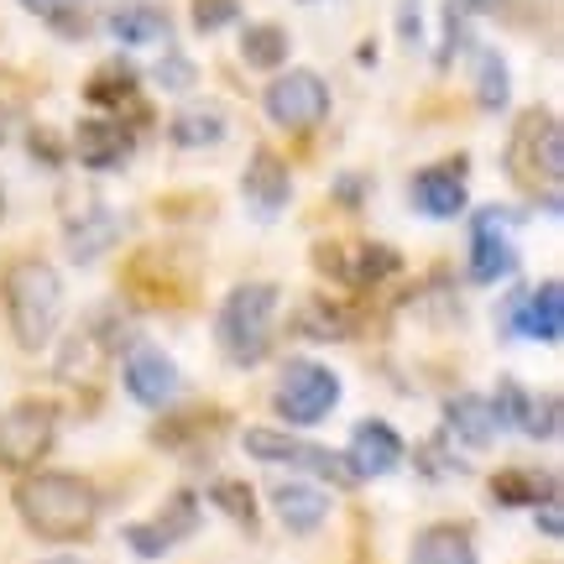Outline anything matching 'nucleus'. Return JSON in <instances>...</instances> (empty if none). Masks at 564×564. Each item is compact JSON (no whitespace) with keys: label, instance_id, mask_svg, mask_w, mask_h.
<instances>
[{"label":"nucleus","instance_id":"12","mask_svg":"<svg viewBox=\"0 0 564 564\" xmlns=\"http://www.w3.org/2000/svg\"><path fill=\"white\" fill-rule=\"evenodd\" d=\"M241 199L257 220H278L282 209L293 204V173H288V162L272 147L251 152V162H246V173H241Z\"/></svg>","mask_w":564,"mask_h":564},{"label":"nucleus","instance_id":"18","mask_svg":"<svg viewBox=\"0 0 564 564\" xmlns=\"http://www.w3.org/2000/svg\"><path fill=\"white\" fill-rule=\"evenodd\" d=\"M518 335L544 340V345L564 340V282L560 278H544L533 293L518 299Z\"/></svg>","mask_w":564,"mask_h":564},{"label":"nucleus","instance_id":"14","mask_svg":"<svg viewBox=\"0 0 564 564\" xmlns=\"http://www.w3.org/2000/svg\"><path fill=\"white\" fill-rule=\"evenodd\" d=\"M131 147H137V137L121 126V116H89V121H79V131H74V158H79L84 167H95V173L126 167Z\"/></svg>","mask_w":564,"mask_h":564},{"label":"nucleus","instance_id":"19","mask_svg":"<svg viewBox=\"0 0 564 564\" xmlns=\"http://www.w3.org/2000/svg\"><path fill=\"white\" fill-rule=\"evenodd\" d=\"M272 512L282 518L288 533L308 539V533H319L324 518H329V497H324L314 481H282V486H272Z\"/></svg>","mask_w":564,"mask_h":564},{"label":"nucleus","instance_id":"25","mask_svg":"<svg viewBox=\"0 0 564 564\" xmlns=\"http://www.w3.org/2000/svg\"><path fill=\"white\" fill-rule=\"evenodd\" d=\"M84 100L95 110H121V105L137 100V68L131 63H105L95 68V79L84 84Z\"/></svg>","mask_w":564,"mask_h":564},{"label":"nucleus","instance_id":"24","mask_svg":"<svg viewBox=\"0 0 564 564\" xmlns=\"http://www.w3.org/2000/svg\"><path fill=\"white\" fill-rule=\"evenodd\" d=\"M116 236H121V220H116L110 209H89L84 220L68 225V257H74V262H95L100 251L116 246Z\"/></svg>","mask_w":564,"mask_h":564},{"label":"nucleus","instance_id":"21","mask_svg":"<svg viewBox=\"0 0 564 564\" xmlns=\"http://www.w3.org/2000/svg\"><path fill=\"white\" fill-rule=\"evenodd\" d=\"M105 32L121 47H147V42H167V11L152 0H126L105 17Z\"/></svg>","mask_w":564,"mask_h":564},{"label":"nucleus","instance_id":"17","mask_svg":"<svg viewBox=\"0 0 564 564\" xmlns=\"http://www.w3.org/2000/svg\"><path fill=\"white\" fill-rule=\"evenodd\" d=\"M314 262L324 267V272H335L340 282H356V288H371V282H382L398 272V251H387V246H319L314 251Z\"/></svg>","mask_w":564,"mask_h":564},{"label":"nucleus","instance_id":"28","mask_svg":"<svg viewBox=\"0 0 564 564\" xmlns=\"http://www.w3.org/2000/svg\"><path fill=\"white\" fill-rule=\"evenodd\" d=\"M507 95H512L507 58L491 53V47H476V105H481V110H502Z\"/></svg>","mask_w":564,"mask_h":564},{"label":"nucleus","instance_id":"33","mask_svg":"<svg viewBox=\"0 0 564 564\" xmlns=\"http://www.w3.org/2000/svg\"><path fill=\"white\" fill-rule=\"evenodd\" d=\"M158 84L162 89H188V84H194V63L183 58V53H167V58L158 63Z\"/></svg>","mask_w":564,"mask_h":564},{"label":"nucleus","instance_id":"8","mask_svg":"<svg viewBox=\"0 0 564 564\" xmlns=\"http://www.w3.org/2000/svg\"><path fill=\"white\" fill-rule=\"evenodd\" d=\"M267 121L282 126V131H314V126L329 116V84L314 74V68H288L267 84Z\"/></svg>","mask_w":564,"mask_h":564},{"label":"nucleus","instance_id":"31","mask_svg":"<svg viewBox=\"0 0 564 564\" xmlns=\"http://www.w3.org/2000/svg\"><path fill=\"white\" fill-rule=\"evenodd\" d=\"M26 11H37L42 21H53L63 37H84V21H74V11H79L84 0H21Z\"/></svg>","mask_w":564,"mask_h":564},{"label":"nucleus","instance_id":"16","mask_svg":"<svg viewBox=\"0 0 564 564\" xmlns=\"http://www.w3.org/2000/svg\"><path fill=\"white\" fill-rule=\"evenodd\" d=\"M408 194H413V209H423L429 220H455L465 209V158L434 162V167L413 173Z\"/></svg>","mask_w":564,"mask_h":564},{"label":"nucleus","instance_id":"23","mask_svg":"<svg viewBox=\"0 0 564 564\" xmlns=\"http://www.w3.org/2000/svg\"><path fill=\"white\" fill-rule=\"evenodd\" d=\"M167 137H173V147H183V152L220 147V141H225V116L215 110V105H188V110H178V116H173Z\"/></svg>","mask_w":564,"mask_h":564},{"label":"nucleus","instance_id":"29","mask_svg":"<svg viewBox=\"0 0 564 564\" xmlns=\"http://www.w3.org/2000/svg\"><path fill=\"white\" fill-rule=\"evenodd\" d=\"M308 324H303V335H319V340H345L356 324H350V308H340V303H324V299H314L308 308Z\"/></svg>","mask_w":564,"mask_h":564},{"label":"nucleus","instance_id":"37","mask_svg":"<svg viewBox=\"0 0 564 564\" xmlns=\"http://www.w3.org/2000/svg\"><path fill=\"white\" fill-rule=\"evenodd\" d=\"M303 6H314V0H303Z\"/></svg>","mask_w":564,"mask_h":564},{"label":"nucleus","instance_id":"34","mask_svg":"<svg viewBox=\"0 0 564 564\" xmlns=\"http://www.w3.org/2000/svg\"><path fill=\"white\" fill-rule=\"evenodd\" d=\"M533 512H539V528H544V539H560V533H564V512H560V491H554V497H544V502L533 507Z\"/></svg>","mask_w":564,"mask_h":564},{"label":"nucleus","instance_id":"30","mask_svg":"<svg viewBox=\"0 0 564 564\" xmlns=\"http://www.w3.org/2000/svg\"><path fill=\"white\" fill-rule=\"evenodd\" d=\"M209 502L220 507L225 518H236L241 528H257V497H251V486H241V481H215V486H209Z\"/></svg>","mask_w":564,"mask_h":564},{"label":"nucleus","instance_id":"9","mask_svg":"<svg viewBox=\"0 0 564 564\" xmlns=\"http://www.w3.org/2000/svg\"><path fill=\"white\" fill-rule=\"evenodd\" d=\"M512 230H518V209H507V204H491L470 220V282H502L518 267Z\"/></svg>","mask_w":564,"mask_h":564},{"label":"nucleus","instance_id":"32","mask_svg":"<svg viewBox=\"0 0 564 564\" xmlns=\"http://www.w3.org/2000/svg\"><path fill=\"white\" fill-rule=\"evenodd\" d=\"M236 17H241V0H194V26H199L204 37L236 26Z\"/></svg>","mask_w":564,"mask_h":564},{"label":"nucleus","instance_id":"26","mask_svg":"<svg viewBox=\"0 0 564 564\" xmlns=\"http://www.w3.org/2000/svg\"><path fill=\"white\" fill-rule=\"evenodd\" d=\"M288 32H282L278 21H251L241 32V58L246 68H282L288 63Z\"/></svg>","mask_w":564,"mask_h":564},{"label":"nucleus","instance_id":"35","mask_svg":"<svg viewBox=\"0 0 564 564\" xmlns=\"http://www.w3.org/2000/svg\"><path fill=\"white\" fill-rule=\"evenodd\" d=\"M449 6H460V11H497V0H449Z\"/></svg>","mask_w":564,"mask_h":564},{"label":"nucleus","instance_id":"2","mask_svg":"<svg viewBox=\"0 0 564 564\" xmlns=\"http://www.w3.org/2000/svg\"><path fill=\"white\" fill-rule=\"evenodd\" d=\"M0 299H6V319H11V335H17L21 350L53 345L63 319V282L53 267L37 262V257L11 262L0 278Z\"/></svg>","mask_w":564,"mask_h":564},{"label":"nucleus","instance_id":"5","mask_svg":"<svg viewBox=\"0 0 564 564\" xmlns=\"http://www.w3.org/2000/svg\"><path fill=\"white\" fill-rule=\"evenodd\" d=\"M340 403V377L319 361H288L282 366L278 387H272V408H278L282 419L293 423V429H314L335 413Z\"/></svg>","mask_w":564,"mask_h":564},{"label":"nucleus","instance_id":"13","mask_svg":"<svg viewBox=\"0 0 564 564\" xmlns=\"http://www.w3.org/2000/svg\"><path fill=\"white\" fill-rule=\"evenodd\" d=\"M491 413H497V429H523L528 440H554L560 434V398H533L528 387L502 382L497 398H491Z\"/></svg>","mask_w":564,"mask_h":564},{"label":"nucleus","instance_id":"20","mask_svg":"<svg viewBox=\"0 0 564 564\" xmlns=\"http://www.w3.org/2000/svg\"><path fill=\"white\" fill-rule=\"evenodd\" d=\"M408 564H476V539L465 523H429L408 549Z\"/></svg>","mask_w":564,"mask_h":564},{"label":"nucleus","instance_id":"27","mask_svg":"<svg viewBox=\"0 0 564 564\" xmlns=\"http://www.w3.org/2000/svg\"><path fill=\"white\" fill-rule=\"evenodd\" d=\"M560 481L554 476H533V470H502L497 481H491V497L502 507H539L544 497H554Z\"/></svg>","mask_w":564,"mask_h":564},{"label":"nucleus","instance_id":"22","mask_svg":"<svg viewBox=\"0 0 564 564\" xmlns=\"http://www.w3.org/2000/svg\"><path fill=\"white\" fill-rule=\"evenodd\" d=\"M444 423H449V434L470 449H481V444L497 440V413H491V398L481 392H455L449 403H444Z\"/></svg>","mask_w":564,"mask_h":564},{"label":"nucleus","instance_id":"1","mask_svg":"<svg viewBox=\"0 0 564 564\" xmlns=\"http://www.w3.org/2000/svg\"><path fill=\"white\" fill-rule=\"evenodd\" d=\"M17 512L21 523L32 528L37 539H53V544H74L84 539L95 518H100V491L84 481V476H68V470H37L17 486Z\"/></svg>","mask_w":564,"mask_h":564},{"label":"nucleus","instance_id":"3","mask_svg":"<svg viewBox=\"0 0 564 564\" xmlns=\"http://www.w3.org/2000/svg\"><path fill=\"white\" fill-rule=\"evenodd\" d=\"M278 308H282V288L278 282H236L220 303V319H215V340H220L225 361L230 366H262L278 335Z\"/></svg>","mask_w":564,"mask_h":564},{"label":"nucleus","instance_id":"15","mask_svg":"<svg viewBox=\"0 0 564 564\" xmlns=\"http://www.w3.org/2000/svg\"><path fill=\"white\" fill-rule=\"evenodd\" d=\"M126 392H131L141 408H167L173 392H178V366H173V356L158 350V345H137V350L126 356Z\"/></svg>","mask_w":564,"mask_h":564},{"label":"nucleus","instance_id":"4","mask_svg":"<svg viewBox=\"0 0 564 564\" xmlns=\"http://www.w3.org/2000/svg\"><path fill=\"white\" fill-rule=\"evenodd\" d=\"M507 173L523 183V188H549L560 194L564 178V131L554 110H528L518 131H512V147H507Z\"/></svg>","mask_w":564,"mask_h":564},{"label":"nucleus","instance_id":"10","mask_svg":"<svg viewBox=\"0 0 564 564\" xmlns=\"http://www.w3.org/2000/svg\"><path fill=\"white\" fill-rule=\"evenodd\" d=\"M194 528H199V497H194V491H173V497L162 502L158 518L126 528V544H131V554H141V560H162L167 549H178L183 539H194Z\"/></svg>","mask_w":564,"mask_h":564},{"label":"nucleus","instance_id":"6","mask_svg":"<svg viewBox=\"0 0 564 564\" xmlns=\"http://www.w3.org/2000/svg\"><path fill=\"white\" fill-rule=\"evenodd\" d=\"M241 449L251 455V460H262V465H288V470H303V476H319V481L356 486V476H350V465H345V455H335V449H324V444L293 440V434H282V429H262V423H251V429L241 434Z\"/></svg>","mask_w":564,"mask_h":564},{"label":"nucleus","instance_id":"11","mask_svg":"<svg viewBox=\"0 0 564 564\" xmlns=\"http://www.w3.org/2000/svg\"><path fill=\"white\" fill-rule=\"evenodd\" d=\"M403 455H408L403 434L382 419H361L350 429V444H345V465H350L356 481H382V476H392V470L403 465Z\"/></svg>","mask_w":564,"mask_h":564},{"label":"nucleus","instance_id":"36","mask_svg":"<svg viewBox=\"0 0 564 564\" xmlns=\"http://www.w3.org/2000/svg\"><path fill=\"white\" fill-rule=\"evenodd\" d=\"M42 564H84V560H68V554H58V560H42Z\"/></svg>","mask_w":564,"mask_h":564},{"label":"nucleus","instance_id":"7","mask_svg":"<svg viewBox=\"0 0 564 564\" xmlns=\"http://www.w3.org/2000/svg\"><path fill=\"white\" fill-rule=\"evenodd\" d=\"M58 434V408L42 403V398H21L0 413V470H37V460L53 449Z\"/></svg>","mask_w":564,"mask_h":564},{"label":"nucleus","instance_id":"38","mask_svg":"<svg viewBox=\"0 0 564 564\" xmlns=\"http://www.w3.org/2000/svg\"><path fill=\"white\" fill-rule=\"evenodd\" d=\"M0 209H6V204H0Z\"/></svg>","mask_w":564,"mask_h":564}]
</instances>
